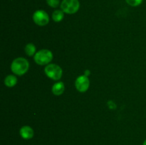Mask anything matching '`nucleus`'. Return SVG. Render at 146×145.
<instances>
[{
	"instance_id": "nucleus-1",
	"label": "nucleus",
	"mask_w": 146,
	"mask_h": 145,
	"mask_svg": "<svg viewBox=\"0 0 146 145\" xmlns=\"http://www.w3.org/2000/svg\"><path fill=\"white\" fill-rule=\"evenodd\" d=\"M29 61L23 57L15 58L11 64V70L12 72L19 76L24 75L29 71Z\"/></svg>"
},
{
	"instance_id": "nucleus-2",
	"label": "nucleus",
	"mask_w": 146,
	"mask_h": 145,
	"mask_svg": "<svg viewBox=\"0 0 146 145\" xmlns=\"http://www.w3.org/2000/svg\"><path fill=\"white\" fill-rule=\"evenodd\" d=\"M34 60L38 65H47L53 60V53L48 49H41L36 53Z\"/></svg>"
},
{
	"instance_id": "nucleus-3",
	"label": "nucleus",
	"mask_w": 146,
	"mask_h": 145,
	"mask_svg": "<svg viewBox=\"0 0 146 145\" xmlns=\"http://www.w3.org/2000/svg\"><path fill=\"white\" fill-rule=\"evenodd\" d=\"M44 72L47 77L54 80H58L61 78L63 71L58 65L54 63H49L44 68Z\"/></svg>"
},
{
	"instance_id": "nucleus-4",
	"label": "nucleus",
	"mask_w": 146,
	"mask_h": 145,
	"mask_svg": "<svg viewBox=\"0 0 146 145\" xmlns=\"http://www.w3.org/2000/svg\"><path fill=\"white\" fill-rule=\"evenodd\" d=\"M80 8L78 0H63L61 4V9L64 13L73 14L76 13Z\"/></svg>"
},
{
	"instance_id": "nucleus-5",
	"label": "nucleus",
	"mask_w": 146,
	"mask_h": 145,
	"mask_svg": "<svg viewBox=\"0 0 146 145\" xmlns=\"http://www.w3.org/2000/svg\"><path fill=\"white\" fill-rule=\"evenodd\" d=\"M33 21L36 25L44 26L49 22L48 14L44 10H37L33 14Z\"/></svg>"
},
{
	"instance_id": "nucleus-6",
	"label": "nucleus",
	"mask_w": 146,
	"mask_h": 145,
	"mask_svg": "<svg viewBox=\"0 0 146 145\" xmlns=\"http://www.w3.org/2000/svg\"><path fill=\"white\" fill-rule=\"evenodd\" d=\"M90 86V80L85 75H80L76 79L75 87L80 92H85L88 90Z\"/></svg>"
},
{
	"instance_id": "nucleus-7",
	"label": "nucleus",
	"mask_w": 146,
	"mask_h": 145,
	"mask_svg": "<svg viewBox=\"0 0 146 145\" xmlns=\"http://www.w3.org/2000/svg\"><path fill=\"white\" fill-rule=\"evenodd\" d=\"M19 134L21 138L26 140H29V139H32L34 135V129L31 127L26 125V126H23L20 129Z\"/></svg>"
},
{
	"instance_id": "nucleus-8",
	"label": "nucleus",
	"mask_w": 146,
	"mask_h": 145,
	"mask_svg": "<svg viewBox=\"0 0 146 145\" xmlns=\"http://www.w3.org/2000/svg\"><path fill=\"white\" fill-rule=\"evenodd\" d=\"M64 90H65V85L63 82H57L54 84L51 88V91L52 93L54 95L56 96H59V95H62L64 93Z\"/></svg>"
},
{
	"instance_id": "nucleus-9",
	"label": "nucleus",
	"mask_w": 146,
	"mask_h": 145,
	"mask_svg": "<svg viewBox=\"0 0 146 145\" xmlns=\"http://www.w3.org/2000/svg\"><path fill=\"white\" fill-rule=\"evenodd\" d=\"M17 83V78L14 75H9L4 79V84L9 88L15 86Z\"/></svg>"
},
{
	"instance_id": "nucleus-10",
	"label": "nucleus",
	"mask_w": 146,
	"mask_h": 145,
	"mask_svg": "<svg viewBox=\"0 0 146 145\" xmlns=\"http://www.w3.org/2000/svg\"><path fill=\"white\" fill-rule=\"evenodd\" d=\"M64 17V12L62 10H55L52 14V18L55 22H60Z\"/></svg>"
},
{
	"instance_id": "nucleus-11",
	"label": "nucleus",
	"mask_w": 146,
	"mask_h": 145,
	"mask_svg": "<svg viewBox=\"0 0 146 145\" xmlns=\"http://www.w3.org/2000/svg\"><path fill=\"white\" fill-rule=\"evenodd\" d=\"M26 54L28 56H32L36 54V46L34 44H31V43H29L26 45L25 48H24Z\"/></svg>"
},
{
	"instance_id": "nucleus-12",
	"label": "nucleus",
	"mask_w": 146,
	"mask_h": 145,
	"mask_svg": "<svg viewBox=\"0 0 146 145\" xmlns=\"http://www.w3.org/2000/svg\"><path fill=\"white\" fill-rule=\"evenodd\" d=\"M46 3L49 7L52 8H56L59 5V0H46Z\"/></svg>"
},
{
	"instance_id": "nucleus-13",
	"label": "nucleus",
	"mask_w": 146,
	"mask_h": 145,
	"mask_svg": "<svg viewBox=\"0 0 146 145\" xmlns=\"http://www.w3.org/2000/svg\"><path fill=\"white\" fill-rule=\"evenodd\" d=\"M125 1L131 7H137L142 3L143 0H125Z\"/></svg>"
},
{
	"instance_id": "nucleus-14",
	"label": "nucleus",
	"mask_w": 146,
	"mask_h": 145,
	"mask_svg": "<svg viewBox=\"0 0 146 145\" xmlns=\"http://www.w3.org/2000/svg\"><path fill=\"white\" fill-rule=\"evenodd\" d=\"M89 75H90V71H88V70H86V71H85V75L88 77Z\"/></svg>"
},
{
	"instance_id": "nucleus-15",
	"label": "nucleus",
	"mask_w": 146,
	"mask_h": 145,
	"mask_svg": "<svg viewBox=\"0 0 146 145\" xmlns=\"http://www.w3.org/2000/svg\"><path fill=\"white\" fill-rule=\"evenodd\" d=\"M143 145H146V139L145 141H144V142H143Z\"/></svg>"
}]
</instances>
